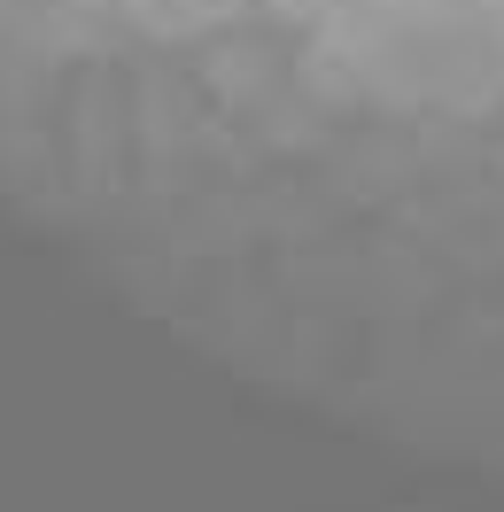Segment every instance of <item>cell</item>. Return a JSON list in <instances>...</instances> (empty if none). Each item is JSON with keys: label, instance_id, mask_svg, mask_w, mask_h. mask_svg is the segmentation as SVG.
I'll return each mask as SVG.
<instances>
[{"label": "cell", "instance_id": "cell-1", "mask_svg": "<svg viewBox=\"0 0 504 512\" xmlns=\"http://www.w3.org/2000/svg\"><path fill=\"white\" fill-rule=\"evenodd\" d=\"M272 8H280V16H311L318 0H272Z\"/></svg>", "mask_w": 504, "mask_h": 512}]
</instances>
